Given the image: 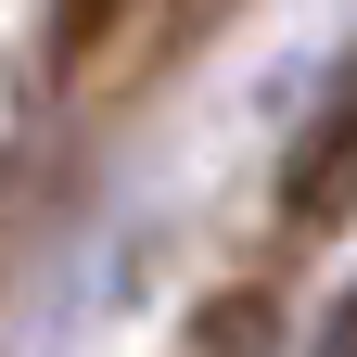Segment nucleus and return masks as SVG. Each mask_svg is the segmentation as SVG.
<instances>
[{
	"label": "nucleus",
	"mask_w": 357,
	"mask_h": 357,
	"mask_svg": "<svg viewBox=\"0 0 357 357\" xmlns=\"http://www.w3.org/2000/svg\"><path fill=\"white\" fill-rule=\"evenodd\" d=\"M344 217H357V64H332L281 153V230H344Z\"/></svg>",
	"instance_id": "nucleus-1"
},
{
	"label": "nucleus",
	"mask_w": 357,
	"mask_h": 357,
	"mask_svg": "<svg viewBox=\"0 0 357 357\" xmlns=\"http://www.w3.org/2000/svg\"><path fill=\"white\" fill-rule=\"evenodd\" d=\"M255 319H268V306H255V294H217V306H204V332H192V344H204V357H255V344H243Z\"/></svg>",
	"instance_id": "nucleus-2"
},
{
	"label": "nucleus",
	"mask_w": 357,
	"mask_h": 357,
	"mask_svg": "<svg viewBox=\"0 0 357 357\" xmlns=\"http://www.w3.org/2000/svg\"><path fill=\"white\" fill-rule=\"evenodd\" d=\"M319 357H357V294L332 306V332H319Z\"/></svg>",
	"instance_id": "nucleus-3"
}]
</instances>
